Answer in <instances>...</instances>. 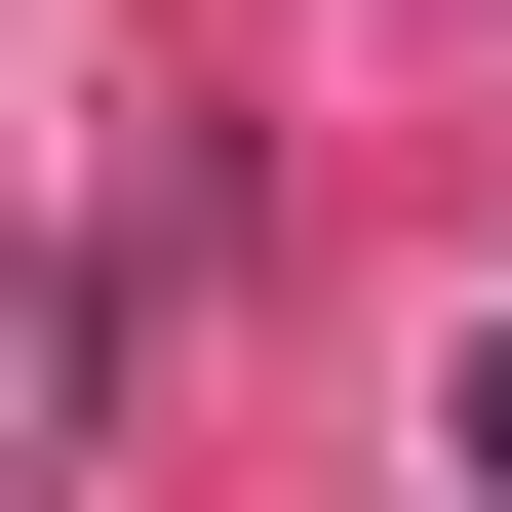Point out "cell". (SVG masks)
I'll return each instance as SVG.
<instances>
[{"mask_svg": "<svg viewBox=\"0 0 512 512\" xmlns=\"http://www.w3.org/2000/svg\"><path fill=\"white\" fill-rule=\"evenodd\" d=\"M473 512H512V355H473Z\"/></svg>", "mask_w": 512, "mask_h": 512, "instance_id": "1", "label": "cell"}]
</instances>
